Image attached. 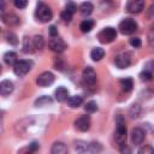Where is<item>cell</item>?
Wrapping results in <instances>:
<instances>
[{
  "mask_svg": "<svg viewBox=\"0 0 154 154\" xmlns=\"http://www.w3.org/2000/svg\"><path fill=\"white\" fill-rule=\"evenodd\" d=\"M116 123H117V129H116V132H114V140H116V142L119 147H123V146H125V142H126L125 120L122 116H118Z\"/></svg>",
  "mask_w": 154,
  "mask_h": 154,
  "instance_id": "1",
  "label": "cell"
},
{
  "mask_svg": "<svg viewBox=\"0 0 154 154\" xmlns=\"http://www.w3.org/2000/svg\"><path fill=\"white\" fill-rule=\"evenodd\" d=\"M36 17L41 22H43V23L49 22L52 19V17H53V13H52L51 7L48 5H46L45 2H42V1L37 2V6H36Z\"/></svg>",
  "mask_w": 154,
  "mask_h": 154,
  "instance_id": "2",
  "label": "cell"
},
{
  "mask_svg": "<svg viewBox=\"0 0 154 154\" xmlns=\"http://www.w3.org/2000/svg\"><path fill=\"white\" fill-rule=\"evenodd\" d=\"M31 67H32L31 60H18L13 66V72L19 77H23L31 70Z\"/></svg>",
  "mask_w": 154,
  "mask_h": 154,
  "instance_id": "3",
  "label": "cell"
},
{
  "mask_svg": "<svg viewBox=\"0 0 154 154\" xmlns=\"http://www.w3.org/2000/svg\"><path fill=\"white\" fill-rule=\"evenodd\" d=\"M116 37H117V30L111 26L102 29L97 35V38L101 43H111L112 41L116 40Z\"/></svg>",
  "mask_w": 154,
  "mask_h": 154,
  "instance_id": "4",
  "label": "cell"
},
{
  "mask_svg": "<svg viewBox=\"0 0 154 154\" xmlns=\"http://www.w3.org/2000/svg\"><path fill=\"white\" fill-rule=\"evenodd\" d=\"M119 30L124 35H131L132 32H135L137 30V23L131 18H126V19L120 22Z\"/></svg>",
  "mask_w": 154,
  "mask_h": 154,
  "instance_id": "5",
  "label": "cell"
},
{
  "mask_svg": "<svg viewBox=\"0 0 154 154\" xmlns=\"http://www.w3.org/2000/svg\"><path fill=\"white\" fill-rule=\"evenodd\" d=\"M48 47H49L53 52H55V53H61V52L65 51L66 43L64 42L63 38L55 36V37H52V38L48 41Z\"/></svg>",
  "mask_w": 154,
  "mask_h": 154,
  "instance_id": "6",
  "label": "cell"
},
{
  "mask_svg": "<svg viewBox=\"0 0 154 154\" xmlns=\"http://www.w3.org/2000/svg\"><path fill=\"white\" fill-rule=\"evenodd\" d=\"M53 82H54V75L49 71L42 72L36 78V83H37L38 87H48V85L53 84Z\"/></svg>",
  "mask_w": 154,
  "mask_h": 154,
  "instance_id": "7",
  "label": "cell"
},
{
  "mask_svg": "<svg viewBox=\"0 0 154 154\" xmlns=\"http://www.w3.org/2000/svg\"><path fill=\"white\" fill-rule=\"evenodd\" d=\"M82 77H83V81H84L87 84L93 85V84H95V82H96V72H95L94 69L90 67V66L84 67L83 73H82Z\"/></svg>",
  "mask_w": 154,
  "mask_h": 154,
  "instance_id": "8",
  "label": "cell"
},
{
  "mask_svg": "<svg viewBox=\"0 0 154 154\" xmlns=\"http://www.w3.org/2000/svg\"><path fill=\"white\" fill-rule=\"evenodd\" d=\"M144 0H130L126 5V10L130 13H140L144 8Z\"/></svg>",
  "mask_w": 154,
  "mask_h": 154,
  "instance_id": "9",
  "label": "cell"
},
{
  "mask_svg": "<svg viewBox=\"0 0 154 154\" xmlns=\"http://www.w3.org/2000/svg\"><path fill=\"white\" fill-rule=\"evenodd\" d=\"M114 63L117 65V67L119 69H125L130 65L131 63V59H130V54L129 53H120L114 59Z\"/></svg>",
  "mask_w": 154,
  "mask_h": 154,
  "instance_id": "10",
  "label": "cell"
},
{
  "mask_svg": "<svg viewBox=\"0 0 154 154\" xmlns=\"http://www.w3.org/2000/svg\"><path fill=\"white\" fill-rule=\"evenodd\" d=\"M75 125L79 131L89 130V128H90V118H89V116H81L79 118L76 119Z\"/></svg>",
  "mask_w": 154,
  "mask_h": 154,
  "instance_id": "11",
  "label": "cell"
},
{
  "mask_svg": "<svg viewBox=\"0 0 154 154\" xmlns=\"http://www.w3.org/2000/svg\"><path fill=\"white\" fill-rule=\"evenodd\" d=\"M146 132L141 128H135L131 131V141L134 144H141L144 141Z\"/></svg>",
  "mask_w": 154,
  "mask_h": 154,
  "instance_id": "12",
  "label": "cell"
},
{
  "mask_svg": "<svg viewBox=\"0 0 154 154\" xmlns=\"http://www.w3.org/2000/svg\"><path fill=\"white\" fill-rule=\"evenodd\" d=\"M14 87H13V83L8 79H4L1 83H0V94L2 96H6V95H10L12 91H13Z\"/></svg>",
  "mask_w": 154,
  "mask_h": 154,
  "instance_id": "13",
  "label": "cell"
},
{
  "mask_svg": "<svg viewBox=\"0 0 154 154\" xmlns=\"http://www.w3.org/2000/svg\"><path fill=\"white\" fill-rule=\"evenodd\" d=\"M54 95H55L57 101L63 102V101H65V100L69 99V97H67V96H69V90H67L65 87H58V88L55 89Z\"/></svg>",
  "mask_w": 154,
  "mask_h": 154,
  "instance_id": "14",
  "label": "cell"
},
{
  "mask_svg": "<svg viewBox=\"0 0 154 154\" xmlns=\"http://www.w3.org/2000/svg\"><path fill=\"white\" fill-rule=\"evenodd\" d=\"M52 154H65L67 153V147L63 142H55L51 149Z\"/></svg>",
  "mask_w": 154,
  "mask_h": 154,
  "instance_id": "15",
  "label": "cell"
},
{
  "mask_svg": "<svg viewBox=\"0 0 154 154\" xmlns=\"http://www.w3.org/2000/svg\"><path fill=\"white\" fill-rule=\"evenodd\" d=\"M4 61H5L7 65L14 66V64L18 61L17 54H16L14 52H6V53L4 54Z\"/></svg>",
  "mask_w": 154,
  "mask_h": 154,
  "instance_id": "16",
  "label": "cell"
},
{
  "mask_svg": "<svg viewBox=\"0 0 154 154\" xmlns=\"http://www.w3.org/2000/svg\"><path fill=\"white\" fill-rule=\"evenodd\" d=\"M103 57H105V51H103L102 48H100V47H96V48H94V49L90 52V58H91L94 61H99V60H101Z\"/></svg>",
  "mask_w": 154,
  "mask_h": 154,
  "instance_id": "17",
  "label": "cell"
},
{
  "mask_svg": "<svg viewBox=\"0 0 154 154\" xmlns=\"http://www.w3.org/2000/svg\"><path fill=\"white\" fill-rule=\"evenodd\" d=\"M119 83H120V87H122V89H123L124 91H130V90L132 89V87H134V81H132V78H130V77L122 78V79L119 81Z\"/></svg>",
  "mask_w": 154,
  "mask_h": 154,
  "instance_id": "18",
  "label": "cell"
},
{
  "mask_svg": "<svg viewBox=\"0 0 154 154\" xmlns=\"http://www.w3.org/2000/svg\"><path fill=\"white\" fill-rule=\"evenodd\" d=\"M2 22L7 25H17L19 23V18L14 14H4L2 16Z\"/></svg>",
  "mask_w": 154,
  "mask_h": 154,
  "instance_id": "19",
  "label": "cell"
},
{
  "mask_svg": "<svg viewBox=\"0 0 154 154\" xmlns=\"http://www.w3.org/2000/svg\"><path fill=\"white\" fill-rule=\"evenodd\" d=\"M93 10H94V6H93V4L89 2V1H85V2H83V4L79 6V11H81V13H82L83 16H89V14L93 12Z\"/></svg>",
  "mask_w": 154,
  "mask_h": 154,
  "instance_id": "20",
  "label": "cell"
},
{
  "mask_svg": "<svg viewBox=\"0 0 154 154\" xmlns=\"http://www.w3.org/2000/svg\"><path fill=\"white\" fill-rule=\"evenodd\" d=\"M32 48H35L34 42H32L29 37L25 36V37L23 38V52H24V53H32V52H34Z\"/></svg>",
  "mask_w": 154,
  "mask_h": 154,
  "instance_id": "21",
  "label": "cell"
},
{
  "mask_svg": "<svg viewBox=\"0 0 154 154\" xmlns=\"http://www.w3.org/2000/svg\"><path fill=\"white\" fill-rule=\"evenodd\" d=\"M82 102H83V97L79 95H73L67 99V105L70 107H78L79 105H82Z\"/></svg>",
  "mask_w": 154,
  "mask_h": 154,
  "instance_id": "22",
  "label": "cell"
},
{
  "mask_svg": "<svg viewBox=\"0 0 154 154\" xmlns=\"http://www.w3.org/2000/svg\"><path fill=\"white\" fill-rule=\"evenodd\" d=\"M93 26H94V20H91V19H85L79 24V29L83 32H89L93 29Z\"/></svg>",
  "mask_w": 154,
  "mask_h": 154,
  "instance_id": "23",
  "label": "cell"
},
{
  "mask_svg": "<svg viewBox=\"0 0 154 154\" xmlns=\"http://www.w3.org/2000/svg\"><path fill=\"white\" fill-rule=\"evenodd\" d=\"M32 42H34V46L36 49H42L43 46H45V40L41 35H36L34 38H32Z\"/></svg>",
  "mask_w": 154,
  "mask_h": 154,
  "instance_id": "24",
  "label": "cell"
},
{
  "mask_svg": "<svg viewBox=\"0 0 154 154\" xmlns=\"http://www.w3.org/2000/svg\"><path fill=\"white\" fill-rule=\"evenodd\" d=\"M5 37H6V41H7L8 43L13 45V46L18 43L17 36H16V34H13L12 31H6V32H5Z\"/></svg>",
  "mask_w": 154,
  "mask_h": 154,
  "instance_id": "25",
  "label": "cell"
},
{
  "mask_svg": "<svg viewBox=\"0 0 154 154\" xmlns=\"http://www.w3.org/2000/svg\"><path fill=\"white\" fill-rule=\"evenodd\" d=\"M52 103V99L49 96H41L35 101V106H45V105H51Z\"/></svg>",
  "mask_w": 154,
  "mask_h": 154,
  "instance_id": "26",
  "label": "cell"
},
{
  "mask_svg": "<svg viewBox=\"0 0 154 154\" xmlns=\"http://www.w3.org/2000/svg\"><path fill=\"white\" fill-rule=\"evenodd\" d=\"M84 109H85L87 113H94V112L97 111V103L95 101H89V102L85 103Z\"/></svg>",
  "mask_w": 154,
  "mask_h": 154,
  "instance_id": "27",
  "label": "cell"
},
{
  "mask_svg": "<svg viewBox=\"0 0 154 154\" xmlns=\"http://www.w3.org/2000/svg\"><path fill=\"white\" fill-rule=\"evenodd\" d=\"M140 113H141V107L140 105L137 103H134L130 108V117L131 118H138L140 117Z\"/></svg>",
  "mask_w": 154,
  "mask_h": 154,
  "instance_id": "28",
  "label": "cell"
},
{
  "mask_svg": "<svg viewBox=\"0 0 154 154\" xmlns=\"http://www.w3.org/2000/svg\"><path fill=\"white\" fill-rule=\"evenodd\" d=\"M140 78H141V81L148 82V81H150V79L153 78V73H152V71L144 69V71H142V72L140 73Z\"/></svg>",
  "mask_w": 154,
  "mask_h": 154,
  "instance_id": "29",
  "label": "cell"
},
{
  "mask_svg": "<svg viewBox=\"0 0 154 154\" xmlns=\"http://www.w3.org/2000/svg\"><path fill=\"white\" fill-rule=\"evenodd\" d=\"M138 154H154V148L150 144H147L138 149Z\"/></svg>",
  "mask_w": 154,
  "mask_h": 154,
  "instance_id": "30",
  "label": "cell"
},
{
  "mask_svg": "<svg viewBox=\"0 0 154 154\" xmlns=\"http://www.w3.org/2000/svg\"><path fill=\"white\" fill-rule=\"evenodd\" d=\"M129 42H130V45H131L134 48H138V47H141V45H142L140 37H131Z\"/></svg>",
  "mask_w": 154,
  "mask_h": 154,
  "instance_id": "31",
  "label": "cell"
},
{
  "mask_svg": "<svg viewBox=\"0 0 154 154\" xmlns=\"http://www.w3.org/2000/svg\"><path fill=\"white\" fill-rule=\"evenodd\" d=\"M13 4L17 8H25L28 5V0H13Z\"/></svg>",
  "mask_w": 154,
  "mask_h": 154,
  "instance_id": "32",
  "label": "cell"
},
{
  "mask_svg": "<svg viewBox=\"0 0 154 154\" xmlns=\"http://www.w3.org/2000/svg\"><path fill=\"white\" fill-rule=\"evenodd\" d=\"M65 10H66V11H69V12H71V13L73 14V13L76 12V10H77V6H76V4H75V2H71V1H70V2H67V4H66Z\"/></svg>",
  "mask_w": 154,
  "mask_h": 154,
  "instance_id": "33",
  "label": "cell"
},
{
  "mask_svg": "<svg viewBox=\"0 0 154 154\" xmlns=\"http://www.w3.org/2000/svg\"><path fill=\"white\" fill-rule=\"evenodd\" d=\"M60 16H61V18H63L65 22H71V19H72V16H73V14H72L71 12H69V11H66V10H65V11H63V12H61V14H60Z\"/></svg>",
  "mask_w": 154,
  "mask_h": 154,
  "instance_id": "34",
  "label": "cell"
},
{
  "mask_svg": "<svg viewBox=\"0 0 154 154\" xmlns=\"http://www.w3.org/2000/svg\"><path fill=\"white\" fill-rule=\"evenodd\" d=\"M148 42L152 47H154V26L150 29V31L148 34Z\"/></svg>",
  "mask_w": 154,
  "mask_h": 154,
  "instance_id": "35",
  "label": "cell"
},
{
  "mask_svg": "<svg viewBox=\"0 0 154 154\" xmlns=\"http://www.w3.org/2000/svg\"><path fill=\"white\" fill-rule=\"evenodd\" d=\"M49 35H51L52 37L58 36V29H57L55 25H51V26H49Z\"/></svg>",
  "mask_w": 154,
  "mask_h": 154,
  "instance_id": "36",
  "label": "cell"
},
{
  "mask_svg": "<svg viewBox=\"0 0 154 154\" xmlns=\"http://www.w3.org/2000/svg\"><path fill=\"white\" fill-rule=\"evenodd\" d=\"M38 148H40V146H38V143H37L36 141H34V142H31V143L29 144V150H30V152H36Z\"/></svg>",
  "mask_w": 154,
  "mask_h": 154,
  "instance_id": "37",
  "label": "cell"
},
{
  "mask_svg": "<svg viewBox=\"0 0 154 154\" xmlns=\"http://www.w3.org/2000/svg\"><path fill=\"white\" fill-rule=\"evenodd\" d=\"M120 152H122V153H125V152H126V153H130V149L125 147V148H120Z\"/></svg>",
  "mask_w": 154,
  "mask_h": 154,
  "instance_id": "38",
  "label": "cell"
}]
</instances>
